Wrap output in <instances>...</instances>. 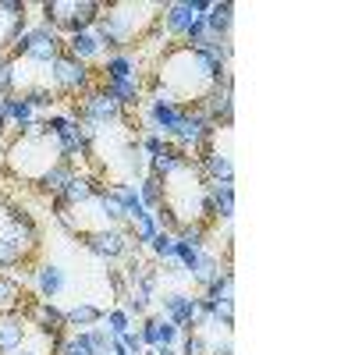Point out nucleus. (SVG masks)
I'll use <instances>...</instances> for the list:
<instances>
[{
	"label": "nucleus",
	"mask_w": 355,
	"mask_h": 355,
	"mask_svg": "<svg viewBox=\"0 0 355 355\" xmlns=\"http://www.w3.org/2000/svg\"><path fill=\"white\" fill-rule=\"evenodd\" d=\"M192 8H189V0H185V4H164V28H167V33L171 36H185V28L192 25Z\"/></svg>",
	"instance_id": "22"
},
{
	"label": "nucleus",
	"mask_w": 355,
	"mask_h": 355,
	"mask_svg": "<svg viewBox=\"0 0 355 355\" xmlns=\"http://www.w3.org/2000/svg\"><path fill=\"white\" fill-rule=\"evenodd\" d=\"M33 110H53V103H57V93L53 89H43V93H28V96H21Z\"/></svg>",
	"instance_id": "32"
},
{
	"label": "nucleus",
	"mask_w": 355,
	"mask_h": 355,
	"mask_svg": "<svg viewBox=\"0 0 355 355\" xmlns=\"http://www.w3.org/2000/svg\"><path fill=\"white\" fill-rule=\"evenodd\" d=\"M210 206H214V220L231 224V217H234V185H210Z\"/></svg>",
	"instance_id": "23"
},
{
	"label": "nucleus",
	"mask_w": 355,
	"mask_h": 355,
	"mask_svg": "<svg viewBox=\"0 0 355 355\" xmlns=\"http://www.w3.org/2000/svg\"><path fill=\"white\" fill-rule=\"evenodd\" d=\"M57 220H61L75 239H85V234L96 231H128V217L117 206V199L110 196V189H100L93 199H85L78 206H64L57 210Z\"/></svg>",
	"instance_id": "6"
},
{
	"label": "nucleus",
	"mask_w": 355,
	"mask_h": 355,
	"mask_svg": "<svg viewBox=\"0 0 355 355\" xmlns=\"http://www.w3.org/2000/svg\"><path fill=\"white\" fill-rule=\"evenodd\" d=\"M100 189H107L100 178H93V174H75L61 192L50 196V206H53V214H57V210H64V206H78V202H85V199H93Z\"/></svg>",
	"instance_id": "12"
},
{
	"label": "nucleus",
	"mask_w": 355,
	"mask_h": 355,
	"mask_svg": "<svg viewBox=\"0 0 355 355\" xmlns=\"http://www.w3.org/2000/svg\"><path fill=\"white\" fill-rule=\"evenodd\" d=\"M224 266H227V263H224ZM224 266H220V256H214V252L199 249V263H196V270H192L189 277H192V281H196V284L206 291V288H210V284L220 277V270H224Z\"/></svg>",
	"instance_id": "21"
},
{
	"label": "nucleus",
	"mask_w": 355,
	"mask_h": 355,
	"mask_svg": "<svg viewBox=\"0 0 355 355\" xmlns=\"http://www.w3.org/2000/svg\"><path fill=\"white\" fill-rule=\"evenodd\" d=\"M107 189H110V196L117 199V206L125 210L128 224H132L135 217H142V214H146V206H142V199H139V189H135L132 182H121V185H107Z\"/></svg>",
	"instance_id": "19"
},
{
	"label": "nucleus",
	"mask_w": 355,
	"mask_h": 355,
	"mask_svg": "<svg viewBox=\"0 0 355 355\" xmlns=\"http://www.w3.org/2000/svg\"><path fill=\"white\" fill-rule=\"evenodd\" d=\"M150 249H153L157 259H171L174 256V234L171 231H157L153 239H150Z\"/></svg>",
	"instance_id": "31"
},
{
	"label": "nucleus",
	"mask_w": 355,
	"mask_h": 355,
	"mask_svg": "<svg viewBox=\"0 0 355 355\" xmlns=\"http://www.w3.org/2000/svg\"><path fill=\"white\" fill-rule=\"evenodd\" d=\"M103 313L107 309H100L96 302H75L71 309H64V323H68V331L71 327L89 331V327H96V323H103Z\"/></svg>",
	"instance_id": "18"
},
{
	"label": "nucleus",
	"mask_w": 355,
	"mask_h": 355,
	"mask_svg": "<svg viewBox=\"0 0 355 355\" xmlns=\"http://www.w3.org/2000/svg\"><path fill=\"white\" fill-rule=\"evenodd\" d=\"M224 78H231V75H227L224 64L214 61V57H206L202 50H192L189 43H171L157 57V68L150 75V89H164L178 107L196 110Z\"/></svg>",
	"instance_id": "1"
},
{
	"label": "nucleus",
	"mask_w": 355,
	"mask_h": 355,
	"mask_svg": "<svg viewBox=\"0 0 355 355\" xmlns=\"http://www.w3.org/2000/svg\"><path fill=\"white\" fill-rule=\"evenodd\" d=\"M103 320H107V331H110L114 338H121V334L132 327V316H128L121 306H117V309H110V313H103Z\"/></svg>",
	"instance_id": "30"
},
{
	"label": "nucleus",
	"mask_w": 355,
	"mask_h": 355,
	"mask_svg": "<svg viewBox=\"0 0 355 355\" xmlns=\"http://www.w3.org/2000/svg\"><path fill=\"white\" fill-rule=\"evenodd\" d=\"M121 309H125L128 316H146V313H150V309H146L139 299H132V295H125V299H121Z\"/></svg>",
	"instance_id": "36"
},
{
	"label": "nucleus",
	"mask_w": 355,
	"mask_h": 355,
	"mask_svg": "<svg viewBox=\"0 0 355 355\" xmlns=\"http://www.w3.org/2000/svg\"><path fill=\"white\" fill-rule=\"evenodd\" d=\"M142 355H157V348H150V352H142Z\"/></svg>",
	"instance_id": "39"
},
{
	"label": "nucleus",
	"mask_w": 355,
	"mask_h": 355,
	"mask_svg": "<svg viewBox=\"0 0 355 355\" xmlns=\"http://www.w3.org/2000/svg\"><path fill=\"white\" fill-rule=\"evenodd\" d=\"M0 114H4L8 121H15L18 128H25V125L36 121V110L28 107L21 96H0Z\"/></svg>",
	"instance_id": "25"
},
{
	"label": "nucleus",
	"mask_w": 355,
	"mask_h": 355,
	"mask_svg": "<svg viewBox=\"0 0 355 355\" xmlns=\"http://www.w3.org/2000/svg\"><path fill=\"white\" fill-rule=\"evenodd\" d=\"M64 53H71L75 61L89 64V61H96V57H100L103 50H100V40H96L93 33H78V36H68V43H64Z\"/></svg>",
	"instance_id": "20"
},
{
	"label": "nucleus",
	"mask_w": 355,
	"mask_h": 355,
	"mask_svg": "<svg viewBox=\"0 0 355 355\" xmlns=\"http://www.w3.org/2000/svg\"><path fill=\"white\" fill-rule=\"evenodd\" d=\"M0 96H11V64H8V57H0Z\"/></svg>",
	"instance_id": "34"
},
{
	"label": "nucleus",
	"mask_w": 355,
	"mask_h": 355,
	"mask_svg": "<svg viewBox=\"0 0 355 355\" xmlns=\"http://www.w3.org/2000/svg\"><path fill=\"white\" fill-rule=\"evenodd\" d=\"M57 355H96V352H93V345H89L85 331H75V334H64Z\"/></svg>",
	"instance_id": "28"
},
{
	"label": "nucleus",
	"mask_w": 355,
	"mask_h": 355,
	"mask_svg": "<svg viewBox=\"0 0 355 355\" xmlns=\"http://www.w3.org/2000/svg\"><path fill=\"white\" fill-rule=\"evenodd\" d=\"M93 256H100V259H107V263H114V259H121V256H128L135 245H132V239H128V231H96V234H85V239H78Z\"/></svg>",
	"instance_id": "11"
},
{
	"label": "nucleus",
	"mask_w": 355,
	"mask_h": 355,
	"mask_svg": "<svg viewBox=\"0 0 355 355\" xmlns=\"http://www.w3.org/2000/svg\"><path fill=\"white\" fill-rule=\"evenodd\" d=\"M4 135H8V117L0 114V146H4Z\"/></svg>",
	"instance_id": "37"
},
{
	"label": "nucleus",
	"mask_w": 355,
	"mask_h": 355,
	"mask_svg": "<svg viewBox=\"0 0 355 355\" xmlns=\"http://www.w3.org/2000/svg\"><path fill=\"white\" fill-rule=\"evenodd\" d=\"M206 178V185H234V167H231V157L220 153V150H210L202 157H192Z\"/></svg>",
	"instance_id": "14"
},
{
	"label": "nucleus",
	"mask_w": 355,
	"mask_h": 355,
	"mask_svg": "<svg viewBox=\"0 0 355 355\" xmlns=\"http://www.w3.org/2000/svg\"><path fill=\"white\" fill-rule=\"evenodd\" d=\"M64 53V40L53 33L46 25H36L28 28V33L18 36V43L11 46L8 57H33V61H57V57Z\"/></svg>",
	"instance_id": "9"
},
{
	"label": "nucleus",
	"mask_w": 355,
	"mask_h": 355,
	"mask_svg": "<svg viewBox=\"0 0 355 355\" xmlns=\"http://www.w3.org/2000/svg\"><path fill=\"white\" fill-rule=\"evenodd\" d=\"M164 4H146V0H125V4H100L96 15V40L107 53H128L139 43H150L160 36Z\"/></svg>",
	"instance_id": "3"
},
{
	"label": "nucleus",
	"mask_w": 355,
	"mask_h": 355,
	"mask_svg": "<svg viewBox=\"0 0 355 355\" xmlns=\"http://www.w3.org/2000/svg\"><path fill=\"white\" fill-rule=\"evenodd\" d=\"M61 164H71L64 157V142L43 121H33V125L18 128L4 146V174L15 178V182H21V185L40 189L43 178Z\"/></svg>",
	"instance_id": "2"
},
{
	"label": "nucleus",
	"mask_w": 355,
	"mask_h": 355,
	"mask_svg": "<svg viewBox=\"0 0 355 355\" xmlns=\"http://www.w3.org/2000/svg\"><path fill=\"white\" fill-rule=\"evenodd\" d=\"M21 33H28V4L25 0H0V57L11 53Z\"/></svg>",
	"instance_id": "10"
},
{
	"label": "nucleus",
	"mask_w": 355,
	"mask_h": 355,
	"mask_svg": "<svg viewBox=\"0 0 355 355\" xmlns=\"http://www.w3.org/2000/svg\"><path fill=\"white\" fill-rule=\"evenodd\" d=\"M117 341H121V345H125V348H128L132 355H142V352H146V345H142V338H139V331H132V327H128V331H125L121 338H117Z\"/></svg>",
	"instance_id": "33"
},
{
	"label": "nucleus",
	"mask_w": 355,
	"mask_h": 355,
	"mask_svg": "<svg viewBox=\"0 0 355 355\" xmlns=\"http://www.w3.org/2000/svg\"><path fill=\"white\" fill-rule=\"evenodd\" d=\"M164 313L167 320L174 323L178 331H192L196 327V295H185V291H164Z\"/></svg>",
	"instance_id": "13"
},
{
	"label": "nucleus",
	"mask_w": 355,
	"mask_h": 355,
	"mask_svg": "<svg viewBox=\"0 0 355 355\" xmlns=\"http://www.w3.org/2000/svg\"><path fill=\"white\" fill-rule=\"evenodd\" d=\"M174 341H178V327L164 316V323H160V345H174ZM160 345H157V348H160Z\"/></svg>",
	"instance_id": "35"
},
{
	"label": "nucleus",
	"mask_w": 355,
	"mask_h": 355,
	"mask_svg": "<svg viewBox=\"0 0 355 355\" xmlns=\"http://www.w3.org/2000/svg\"><path fill=\"white\" fill-rule=\"evenodd\" d=\"M25 299H28V291H25L15 277L0 274V313H15V309H21Z\"/></svg>",
	"instance_id": "24"
},
{
	"label": "nucleus",
	"mask_w": 355,
	"mask_h": 355,
	"mask_svg": "<svg viewBox=\"0 0 355 355\" xmlns=\"http://www.w3.org/2000/svg\"><path fill=\"white\" fill-rule=\"evenodd\" d=\"M160 323H164V316H157V313L142 320L139 338H142V345H146V348H157V345H160Z\"/></svg>",
	"instance_id": "29"
},
{
	"label": "nucleus",
	"mask_w": 355,
	"mask_h": 355,
	"mask_svg": "<svg viewBox=\"0 0 355 355\" xmlns=\"http://www.w3.org/2000/svg\"><path fill=\"white\" fill-rule=\"evenodd\" d=\"M202 299H210L214 306H220V302H234V274H231V266H224L220 277H217L210 288H206Z\"/></svg>",
	"instance_id": "26"
},
{
	"label": "nucleus",
	"mask_w": 355,
	"mask_h": 355,
	"mask_svg": "<svg viewBox=\"0 0 355 355\" xmlns=\"http://www.w3.org/2000/svg\"><path fill=\"white\" fill-rule=\"evenodd\" d=\"M40 11H43V25L53 28L57 36L61 33L78 36L96 25L100 4L96 0H46V4H40Z\"/></svg>",
	"instance_id": "7"
},
{
	"label": "nucleus",
	"mask_w": 355,
	"mask_h": 355,
	"mask_svg": "<svg viewBox=\"0 0 355 355\" xmlns=\"http://www.w3.org/2000/svg\"><path fill=\"white\" fill-rule=\"evenodd\" d=\"M103 82H125V78H139V64L132 53H107L103 61Z\"/></svg>",
	"instance_id": "17"
},
{
	"label": "nucleus",
	"mask_w": 355,
	"mask_h": 355,
	"mask_svg": "<svg viewBox=\"0 0 355 355\" xmlns=\"http://www.w3.org/2000/svg\"><path fill=\"white\" fill-rule=\"evenodd\" d=\"M93 85H96L93 68L75 61L71 53H61L53 61V93H57V100H61V96H85Z\"/></svg>",
	"instance_id": "8"
},
{
	"label": "nucleus",
	"mask_w": 355,
	"mask_h": 355,
	"mask_svg": "<svg viewBox=\"0 0 355 355\" xmlns=\"http://www.w3.org/2000/svg\"><path fill=\"white\" fill-rule=\"evenodd\" d=\"M206 21V33L214 40H227L231 36V25H234V4L231 0H220V4H210V11L202 15Z\"/></svg>",
	"instance_id": "15"
},
{
	"label": "nucleus",
	"mask_w": 355,
	"mask_h": 355,
	"mask_svg": "<svg viewBox=\"0 0 355 355\" xmlns=\"http://www.w3.org/2000/svg\"><path fill=\"white\" fill-rule=\"evenodd\" d=\"M36 284H40V299L53 302L57 295L68 288V277L57 263H43V266H36Z\"/></svg>",
	"instance_id": "16"
},
{
	"label": "nucleus",
	"mask_w": 355,
	"mask_h": 355,
	"mask_svg": "<svg viewBox=\"0 0 355 355\" xmlns=\"http://www.w3.org/2000/svg\"><path fill=\"white\" fill-rule=\"evenodd\" d=\"M157 355H178V352H174V345H160V348H157Z\"/></svg>",
	"instance_id": "38"
},
{
	"label": "nucleus",
	"mask_w": 355,
	"mask_h": 355,
	"mask_svg": "<svg viewBox=\"0 0 355 355\" xmlns=\"http://www.w3.org/2000/svg\"><path fill=\"white\" fill-rule=\"evenodd\" d=\"M160 210L171 220V234L174 227L182 224H199V227H210L214 224V206H210V185L199 171V164L192 157L178 160L164 178H160Z\"/></svg>",
	"instance_id": "4"
},
{
	"label": "nucleus",
	"mask_w": 355,
	"mask_h": 355,
	"mask_svg": "<svg viewBox=\"0 0 355 355\" xmlns=\"http://www.w3.org/2000/svg\"><path fill=\"white\" fill-rule=\"evenodd\" d=\"M135 189H139V199H142L146 210H150V214H153V210H160V199H164V192H160V178L146 174Z\"/></svg>",
	"instance_id": "27"
},
{
	"label": "nucleus",
	"mask_w": 355,
	"mask_h": 355,
	"mask_svg": "<svg viewBox=\"0 0 355 355\" xmlns=\"http://www.w3.org/2000/svg\"><path fill=\"white\" fill-rule=\"evenodd\" d=\"M40 252V227L25 206L0 192V270L33 266Z\"/></svg>",
	"instance_id": "5"
}]
</instances>
